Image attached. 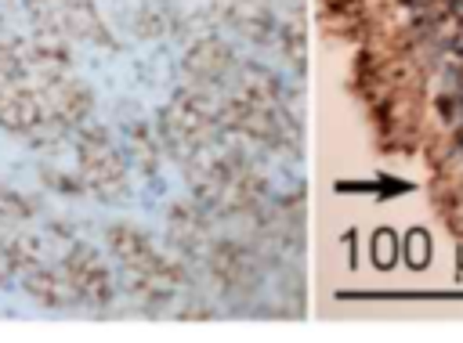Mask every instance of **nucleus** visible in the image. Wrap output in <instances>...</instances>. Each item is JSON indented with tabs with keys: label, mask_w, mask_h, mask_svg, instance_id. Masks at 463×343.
<instances>
[{
	"label": "nucleus",
	"mask_w": 463,
	"mask_h": 343,
	"mask_svg": "<svg viewBox=\"0 0 463 343\" xmlns=\"http://www.w3.org/2000/svg\"><path fill=\"white\" fill-rule=\"evenodd\" d=\"M109 249L119 260V267L127 271V278H130V285H134V292L141 300L166 303L170 296H177L181 267L170 264L141 227H134V224H112L109 227Z\"/></svg>",
	"instance_id": "1"
},
{
	"label": "nucleus",
	"mask_w": 463,
	"mask_h": 343,
	"mask_svg": "<svg viewBox=\"0 0 463 343\" xmlns=\"http://www.w3.org/2000/svg\"><path fill=\"white\" fill-rule=\"evenodd\" d=\"M206 264H210V274L213 282L232 296V292H246L257 285V256L246 242L239 238H213L210 249H206Z\"/></svg>",
	"instance_id": "2"
},
{
	"label": "nucleus",
	"mask_w": 463,
	"mask_h": 343,
	"mask_svg": "<svg viewBox=\"0 0 463 343\" xmlns=\"http://www.w3.org/2000/svg\"><path fill=\"white\" fill-rule=\"evenodd\" d=\"M61 271H65V278L72 285L76 303L101 307V303L112 300V278H109V271L101 267V256L90 246H72L61 256Z\"/></svg>",
	"instance_id": "3"
},
{
	"label": "nucleus",
	"mask_w": 463,
	"mask_h": 343,
	"mask_svg": "<svg viewBox=\"0 0 463 343\" xmlns=\"http://www.w3.org/2000/svg\"><path fill=\"white\" fill-rule=\"evenodd\" d=\"M29 217H33V206L22 195L0 188V227H14V224H22Z\"/></svg>",
	"instance_id": "4"
},
{
	"label": "nucleus",
	"mask_w": 463,
	"mask_h": 343,
	"mask_svg": "<svg viewBox=\"0 0 463 343\" xmlns=\"http://www.w3.org/2000/svg\"><path fill=\"white\" fill-rule=\"evenodd\" d=\"M25 260H22V242H14V246H4L0 242V278L4 274H11V271H18Z\"/></svg>",
	"instance_id": "5"
}]
</instances>
